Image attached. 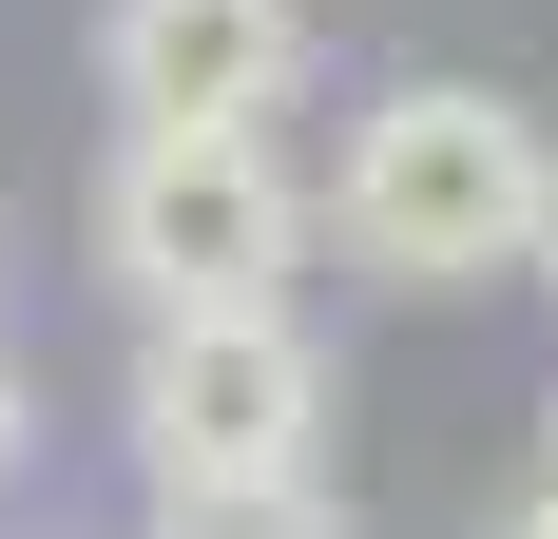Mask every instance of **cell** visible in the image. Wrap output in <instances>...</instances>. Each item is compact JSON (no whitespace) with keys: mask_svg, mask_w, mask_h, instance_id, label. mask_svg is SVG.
Returning a JSON list of instances; mask_svg holds the SVG:
<instances>
[{"mask_svg":"<svg viewBox=\"0 0 558 539\" xmlns=\"http://www.w3.org/2000/svg\"><path fill=\"white\" fill-rule=\"evenodd\" d=\"M39 482V367H20V347H0V501Z\"/></svg>","mask_w":558,"mask_h":539,"instance_id":"6","label":"cell"},{"mask_svg":"<svg viewBox=\"0 0 558 539\" xmlns=\"http://www.w3.org/2000/svg\"><path fill=\"white\" fill-rule=\"evenodd\" d=\"M0 231H20V193H0Z\"/></svg>","mask_w":558,"mask_h":539,"instance_id":"10","label":"cell"},{"mask_svg":"<svg viewBox=\"0 0 558 539\" xmlns=\"http://www.w3.org/2000/svg\"><path fill=\"white\" fill-rule=\"evenodd\" d=\"M539 289H558V213H539Z\"/></svg>","mask_w":558,"mask_h":539,"instance_id":"9","label":"cell"},{"mask_svg":"<svg viewBox=\"0 0 558 539\" xmlns=\"http://www.w3.org/2000/svg\"><path fill=\"white\" fill-rule=\"evenodd\" d=\"M539 482H558V385H539Z\"/></svg>","mask_w":558,"mask_h":539,"instance_id":"8","label":"cell"},{"mask_svg":"<svg viewBox=\"0 0 558 539\" xmlns=\"http://www.w3.org/2000/svg\"><path fill=\"white\" fill-rule=\"evenodd\" d=\"M155 539H347V520H328V482H308V501H213V520H155Z\"/></svg>","mask_w":558,"mask_h":539,"instance_id":"5","label":"cell"},{"mask_svg":"<svg viewBox=\"0 0 558 539\" xmlns=\"http://www.w3.org/2000/svg\"><path fill=\"white\" fill-rule=\"evenodd\" d=\"M308 213L386 289H520L539 270V213H558V135L501 77H386V97L347 116V173Z\"/></svg>","mask_w":558,"mask_h":539,"instance_id":"1","label":"cell"},{"mask_svg":"<svg viewBox=\"0 0 558 539\" xmlns=\"http://www.w3.org/2000/svg\"><path fill=\"white\" fill-rule=\"evenodd\" d=\"M116 135H270L308 97V0H97Z\"/></svg>","mask_w":558,"mask_h":539,"instance_id":"4","label":"cell"},{"mask_svg":"<svg viewBox=\"0 0 558 539\" xmlns=\"http://www.w3.org/2000/svg\"><path fill=\"white\" fill-rule=\"evenodd\" d=\"M308 231H328V213H308L289 135H116V155H97V270L135 289V327L289 309Z\"/></svg>","mask_w":558,"mask_h":539,"instance_id":"3","label":"cell"},{"mask_svg":"<svg viewBox=\"0 0 558 539\" xmlns=\"http://www.w3.org/2000/svg\"><path fill=\"white\" fill-rule=\"evenodd\" d=\"M482 539H558V482H539V501H501V520H482Z\"/></svg>","mask_w":558,"mask_h":539,"instance_id":"7","label":"cell"},{"mask_svg":"<svg viewBox=\"0 0 558 539\" xmlns=\"http://www.w3.org/2000/svg\"><path fill=\"white\" fill-rule=\"evenodd\" d=\"M116 443H135L155 520L308 501V482H328V347H308V309H193V327H135Z\"/></svg>","mask_w":558,"mask_h":539,"instance_id":"2","label":"cell"}]
</instances>
